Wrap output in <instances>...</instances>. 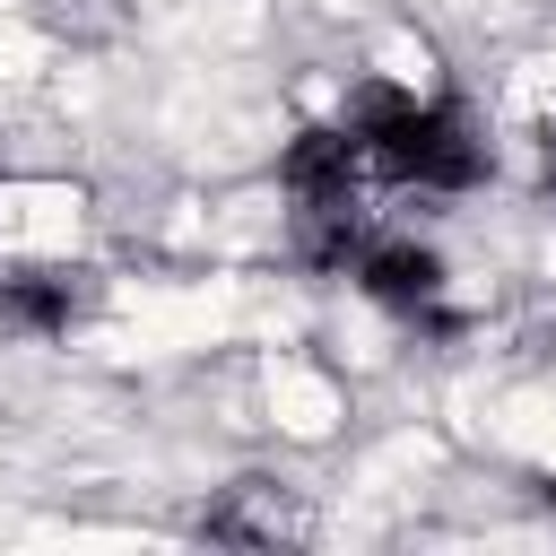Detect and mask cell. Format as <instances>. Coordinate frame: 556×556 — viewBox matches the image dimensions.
<instances>
[{
	"mask_svg": "<svg viewBox=\"0 0 556 556\" xmlns=\"http://www.w3.org/2000/svg\"><path fill=\"white\" fill-rule=\"evenodd\" d=\"M356 165H365V139L348 122H330V130H295L278 174H287L295 200H356Z\"/></svg>",
	"mask_w": 556,
	"mask_h": 556,
	"instance_id": "obj_4",
	"label": "cell"
},
{
	"mask_svg": "<svg viewBox=\"0 0 556 556\" xmlns=\"http://www.w3.org/2000/svg\"><path fill=\"white\" fill-rule=\"evenodd\" d=\"M87 304H96V278L87 269H61V261L0 278V321H17V330H70Z\"/></svg>",
	"mask_w": 556,
	"mask_h": 556,
	"instance_id": "obj_3",
	"label": "cell"
},
{
	"mask_svg": "<svg viewBox=\"0 0 556 556\" xmlns=\"http://www.w3.org/2000/svg\"><path fill=\"white\" fill-rule=\"evenodd\" d=\"M348 130L365 139V165L391 174V182H417V191H469L486 174V139L478 122L452 104V96H391V87H365L348 104Z\"/></svg>",
	"mask_w": 556,
	"mask_h": 556,
	"instance_id": "obj_1",
	"label": "cell"
},
{
	"mask_svg": "<svg viewBox=\"0 0 556 556\" xmlns=\"http://www.w3.org/2000/svg\"><path fill=\"white\" fill-rule=\"evenodd\" d=\"M547 182H556V130H547Z\"/></svg>",
	"mask_w": 556,
	"mask_h": 556,
	"instance_id": "obj_6",
	"label": "cell"
},
{
	"mask_svg": "<svg viewBox=\"0 0 556 556\" xmlns=\"http://www.w3.org/2000/svg\"><path fill=\"white\" fill-rule=\"evenodd\" d=\"M374 304H391V313H426L434 295H443V261L426 252V243H408V235H365V252H356V269H348Z\"/></svg>",
	"mask_w": 556,
	"mask_h": 556,
	"instance_id": "obj_2",
	"label": "cell"
},
{
	"mask_svg": "<svg viewBox=\"0 0 556 556\" xmlns=\"http://www.w3.org/2000/svg\"><path fill=\"white\" fill-rule=\"evenodd\" d=\"M208 539H243V547H278V539H304V513H295V495L287 486H269V478H243L226 504H208V521H200Z\"/></svg>",
	"mask_w": 556,
	"mask_h": 556,
	"instance_id": "obj_5",
	"label": "cell"
}]
</instances>
